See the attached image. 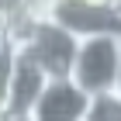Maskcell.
<instances>
[{
	"label": "cell",
	"instance_id": "ba28073f",
	"mask_svg": "<svg viewBox=\"0 0 121 121\" xmlns=\"http://www.w3.org/2000/svg\"><path fill=\"white\" fill-rule=\"evenodd\" d=\"M4 45H7V35H0V52H4Z\"/></svg>",
	"mask_w": 121,
	"mask_h": 121
},
{
	"label": "cell",
	"instance_id": "6da1fadb",
	"mask_svg": "<svg viewBox=\"0 0 121 121\" xmlns=\"http://www.w3.org/2000/svg\"><path fill=\"white\" fill-rule=\"evenodd\" d=\"M73 86L93 97V93L121 90V31H104V35L76 38L69 76Z\"/></svg>",
	"mask_w": 121,
	"mask_h": 121
},
{
	"label": "cell",
	"instance_id": "5b68a950",
	"mask_svg": "<svg viewBox=\"0 0 121 121\" xmlns=\"http://www.w3.org/2000/svg\"><path fill=\"white\" fill-rule=\"evenodd\" d=\"M86 93L69 80H48L24 121H83Z\"/></svg>",
	"mask_w": 121,
	"mask_h": 121
},
{
	"label": "cell",
	"instance_id": "9c48e42d",
	"mask_svg": "<svg viewBox=\"0 0 121 121\" xmlns=\"http://www.w3.org/2000/svg\"><path fill=\"white\" fill-rule=\"evenodd\" d=\"M0 121H7V118H4V114H0Z\"/></svg>",
	"mask_w": 121,
	"mask_h": 121
},
{
	"label": "cell",
	"instance_id": "52a82bcc",
	"mask_svg": "<svg viewBox=\"0 0 121 121\" xmlns=\"http://www.w3.org/2000/svg\"><path fill=\"white\" fill-rule=\"evenodd\" d=\"M56 4H59V0H21V21H38V17H48Z\"/></svg>",
	"mask_w": 121,
	"mask_h": 121
},
{
	"label": "cell",
	"instance_id": "7a4b0ae2",
	"mask_svg": "<svg viewBox=\"0 0 121 121\" xmlns=\"http://www.w3.org/2000/svg\"><path fill=\"white\" fill-rule=\"evenodd\" d=\"M7 35H10L14 45H21L38 66H42V73H45L48 80H66V76H69V62H73L76 38L69 35L66 28H59L52 17L17 21Z\"/></svg>",
	"mask_w": 121,
	"mask_h": 121
},
{
	"label": "cell",
	"instance_id": "3957f363",
	"mask_svg": "<svg viewBox=\"0 0 121 121\" xmlns=\"http://www.w3.org/2000/svg\"><path fill=\"white\" fill-rule=\"evenodd\" d=\"M45 83H48V76L42 73V66H38L21 45L10 42V73H7L4 118H7V121H24L28 111H31V104L38 100V93H42Z\"/></svg>",
	"mask_w": 121,
	"mask_h": 121
},
{
	"label": "cell",
	"instance_id": "8992f818",
	"mask_svg": "<svg viewBox=\"0 0 121 121\" xmlns=\"http://www.w3.org/2000/svg\"><path fill=\"white\" fill-rule=\"evenodd\" d=\"M83 121H121V90H107V93L86 97Z\"/></svg>",
	"mask_w": 121,
	"mask_h": 121
},
{
	"label": "cell",
	"instance_id": "277c9868",
	"mask_svg": "<svg viewBox=\"0 0 121 121\" xmlns=\"http://www.w3.org/2000/svg\"><path fill=\"white\" fill-rule=\"evenodd\" d=\"M48 17L73 38L121 31V4H90V0H59Z\"/></svg>",
	"mask_w": 121,
	"mask_h": 121
}]
</instances>
